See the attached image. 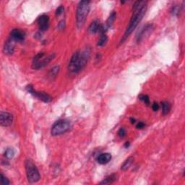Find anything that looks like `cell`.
Wrapping results in <instances>:
<instances>
[{"label": "cell", "mask_w": 185, "mask_h": 185, "mask_svg": "<svg viewBox=\"0 0 185 185\" xmlns=\"http://www.w3.org/2000/svg\"><path fill=\"white\" fill-rule=\"evenodd\" d=\"M147 10V2L145 1H137L134 2L132 7V15L130 19L128 27L126 28V31L124 34L123 37L121 39L120 44L124 43L126 39L130 36V34L137 28L140 22L142 20V17L145 15Z\"/></svg>", "instance_id": "6da1fadb"}, {"label": "cell", "mask_w": 185, "mask_h": 185, "mask_svg": "<svg viewBox=\"0 0 185 185\" xmlns=\"http://www.w3.org/2000/svg\"><path fill=\"white\" fill-rule=\"evenodd\" d=\"M91 49L87 47L81 51H76L72 57L69 62V71L73 74H77L82 70L87 65L91 56Z\"/></svg>", "instance_id": "7a4b0ae2"}, {"label": "cell", "mask_w": 185, "mask_h": 185, "mask_svg": "<svg viewBox=\"0 0 185 185\" xmlns=\"http://www.w3.org/2000/svg\"><path fill=\"white\" fill-rule=\"evenodd\" d=\"M90 11V2L81 1L79 2L76 10V25L80 29L85 25Z\"/></svg>", "instance_id": "3957f363"}, {"label": "cell", "mask_w": 185, "mask_h": 185, "mask_svg": "<svg viewBox=\"0 0 185 185\" xmlns=\"http://www.w3.org/2000/svg\"><path fill=\"white\" fill-rule=\"evenodd\" d=\"M25 171L28 182L31 183L39 182L41 178L40 174L33 160L28 159L25 161Z\"/></svg>", "instance_id": "277c9868"}, {"label": "cell", "mask_w": 185, "mask_h": 185, "mask_svg": "<svg viewBox=\"0 0 185 185\" xmlns=\"http://www.w3.org/2000/svg\"><path fill=\"white\" fill-rule=\"evenodd\" d=\"M71 128V123L66 119H61L54 124L51 127V135L57 136L64 134Z\"/></svg>", "instance_id": "5b68a950"}, {"label": "cell", "mask_w": 185, "mask_h": 185, "mask_svg": "<svg viewBox=\"0 0 185 185\" xmlns=\"http://www.w3.org/2000/svg\"><path fill=\"white\" fill-rule=\"evenodd\" d=\"M54 54L45 57L44 53H39L33 58V68L35 69H40L44 67L54 59Z\"/></svg>", "instance_id": "8992f818"}, {"label": "cell", "mask_w": 185, "mask_h": 185, "mask_svg": "<svg viewBox=\"0 0 185 185\" xmlns=\"http://www.w3.org/2000/svg\"><path fill=\"white\" fill-rule=\"evenodd\" d=\"M27 91L31 93L33 96H34L35 97H36L37 98H39V100H42V101L45 102V103H49L52 100V98L45 92H39V91H34L32 85H28L27 86Z\"/></svg>", "instance_id": "52a82bcc"}, {"label": "cell", "mask_w": 185, "mask_h": 185, "mask_svg": "<svg viewBox=\"0 0 185 185\" xmlns=\"http://www.w3.org/2000/svg\"><path fill=\"white\" fill-rule=\"evenodd\" d=\"M153 25L152 24H149V25H147L142 28L140 31V33L137 35V43H140V42L142 41L144 39H146L147 37L151 34V33L153 32Z\"/></svg>", "instance_id": "ba28073f"}, {"label": "cell", "mask_w": 185, "mask_h": 185, "mask_svg": "<svg viewBox=\"0 0 185 185\" xmlns=\"http://www.w3.org/2000/svg\"><path fill=\"white\" fill-rule=\"evenodd\" d=\"M13 122V115L9 112L2 111L0 114V123L3 126H9Z\"/></svg>", "instance_id": "9c48e42d"}, {"label": "cell", "mask_w": 185, "mask_h": 185, "mask_svg": "<svg viewBox=\"0 0 185 185\" xmlns=\"http://www.w3.org/2000/svg\"><path fill=\"white\" fill-rule=\"evenodd\" d=\"M25 33L24 31L20 29H14L10 34V39L15 42H21L25 40Z\"/></svg>", "instance_id": "30bf717a"}, {"label": "cell", "mask_w": 185, "mask_h": 185, "mask_svg": "<svg viewBox=\"0 0 185 185\" xmlns=\"http://www.w3.org/2000/svg\"><path fill=\"white\" fill-rule=\"evenodd\" d=\"M41 31H46L49 26V17L46 15L40 16L37 20Z\"/></svg>", "instance_id": "8fae6325"}, {"label": "cell", "mask_w": 185, "mask_h": 185, "mask_svg": "<svg viewBox=\"0 0 185 185\" xmlns=\"http://www.w3.org/2000/svg\"><path fill=\"white\" fill-rule=\"evenodd\" d=\"M15 43V42L13 39H11L10 38L7 41L5 46H4L3 49L5 54H7V55H11V54H13V53H14Z\"/></svg>", "instance_id": "7c38bea8"}, {"label": "cell", "mask_w": 185, "mask_h": 185, "mask_svg": "<svg viewBox=\"0 0 185 185\" xmlns=\"http://www.w3.org/2000/svg\"><path fill=\"white\" fill-rule=\"evenodd\" d=\"M111 160V155L108 153H101L97 157V162L100 164H106Z\"/></svg>", "instance_id": "4fadbf2b"}, {"label": "cell", "mask_w": 185, "mask_h": 185, "mask_svg": "<svg viewBox=\"0 0 185 185\" xmlns=\"http://www.w3.org/2000/svg\"><path fill=\"white\" fill-rule=\"evenodd\" d=\"M100 27H101V25L100 24L99 21L95 20V21L92 22L91 25H90L89 28H88V31H89L90 33L91 34L96 33L98 31H100Z\"/></svg>", "instance_id": "5bb4252c"}, {"label": "cell", "mask_w": 185, "mask_h": 185, "mask_svg": "<svg viewBox=\"0 0 185 185\" xmlns=\"http://www.w3.org/2000/svg\"><path fill=\"white\" fill-rule=\"evenodd\" d=\"M116 180V176L115 174H111V176H107L106 179H103L100 182V184H109L114 183Z\"/></svg>", "instance_id": "9a60e30c"}, {"label": "cell", "mask_w": 185, "mask_h": 185, "mask_svg": "<svg viewBox=\"0 0 185 185\" xmlns=\"http://www.w3.org/2000/svg\"><path fill=\"white\" fill-rule=\"evenodd\" d=\"M133 160H134V159H133L132 157H130L129 158L126 159V160L124 162L123 165H122V167H121V169H122V171H126V170L130 168V166L132 165Z\"/></svg>", "instance_id": "2e32d148"}, {"label": "cell", "mask_w": 185, "mask_h": 185, "mask_svg": "<svg viewBox=\"0 0 185 185\" xmlns=\"http://www.w3.org/2000/svg\"><path fill=\"white\" fill-rule=\"evenodd\" d=\"M59 66H56L54 67H53L49 73V77L51 79H54L57 77V75H58L59 72Z\"/></svg>", "instance_id": "e0dca14e"}, {"label": "cell", "mask_w": 185, "mask_h": 185, "mask_svg": "<svg viewBox=\"0 0 185 185\" xmlns=\"http://www.w3.org/2000/svg\"><path fill=\"white\" fill-rule=\"evenodd\" d=\"M161 106L163 114H164V115H166V114L169 112L170 109H171V105H170V103H168L167 101L162 102Z\"/></svg>", "instance_id": "ac0fdd59"}, {"label": "cell", "mask_w": 185, "mask_h": 185, "mask_svg": "<svg viewBox=\"0 0 185 185\" xmlns=\"http://www.w3.org/2000/svg\"><path fill=\"white\" fill-rule=\"evenodd\" d=\"M115 19H116V13L114 12V11H113L112 13H111V15H109V17H108V20H107V21H106L107 28H111V27L112 26L113 23H114Z\"/></svg>", "instance_id": "d6986e66"}, {"label": "cell", "mask_w": 185, "mask_h": 185, "mask_svg": "<svg viewBox=\"0 0 185 185\" xmlns=\"http://www.w3.org/2000/svg\"><path fill=\"white\" fill-rule=\"evenodd\" d=\"M107 41H108V38H107L106 35L105 33L101 34V36H100V39H99L98 42V46H103L106 43Z\"/></svg>", "instance_id": "ffe728a7"}, {"label": "cell", "mask_w": 185, "mask_h": 185, "mask_svg": "<svg viewBox=\"0 0 185 185\" xmlns=\"http://www.w3.org/2000/svg\"><path fill=\"white\" fill-rule=\"evenodd\" d=\"M15 156V151L12 148H7L5 152V156L6 158L11 159L13 158Z\"/></svg>", "instance_id": "44dd1931"}, {"label": "cell", "mask_w": 185, "mask_h": 185, "mask_svg": "<svg viewBox=\"0 0 185 185\" xmlns=\"http://www.w3.org/2000/svg\"><path fill=\"white\" fill-rule=\"evenodd\" d=\"M140 100H142V101L145 102V103H146L147 105H148L150 103V100H149V97H148L147 95H142V96H140Z\"/></svg>", "instance_id": "7402d4cb"}, {"label": "cell", "mask_w": 185, "mask_h": 185, "mask_svg": "<svg viewBox=\"0 0 185 185\" xmlns=\"http://www.w3.org/2000/svg\"><path fill=\"white\" fill-rule=\"evenodd\" d=\"M1 176H2V179H1V182H2V184L3 185H8L10 184V182H9V181L8 180L7 178L5 177V176H4L3 174H1Z\"/></svg>", "instance_id": "603a6c76"}, {"label": "cell", "mask_w": 185, "mask_h": 185, "mask_svg": "<svg viewBox=\"0 0 185 185\" xmlns=\"http://www.w3.org/2000/svg\"><path fill=\"white\" fill-rule=\"evenodd\" d=\"M179 11H180V9H179V7L175 6L171 9V13H172V14L174 15H178L179 13Z\"/></svg>", "instance_id": "cb8c5ba5"}, {"label": "cell", "mask_w": 185, "mask_h": 185, "mask_svg": "<svg viewBox=\"0 0 185 185\" xmlns=\"http://www.w3.org/2000/svg\"><path fill=\"white\" fill-rule=\"evenodd\" d=\"M63 12L64 7L62 6H60L57 8V10H56V15H62V13H63Z\"/></svg>", "instance_id": "d4e9b609"}, {"label": "cell", "mask_w": 185, "mask_h": 185, "mask_svg": "<svg viewBox=\"0 0 185 185\" xmlns=\"http://www.w3.org/2000/svg\"><path fill=\"white\" fill-rule=\"evenodd\" d=\"M118 134H119V137H124V136L126 135V131H125L124 129L121 128L120 130H119V132H118Z\"/></svg>", "instance_id": "484cf974"}, {"label": "cell", "mask_w": 185, "mask_h": 185, "mask_svg": "<svg viewBox=\"0 0 185 185\" xmlns=\"http://www.w3.org/2000/svg\"><path fill=\"white\" fill-rule=\"evenodd\" d=\"M152 108H153V111H158V108H159L158 103H153V106H152Z\"/></svg>", "instance_id": "4316f807"}, {"label": "cell", "mask_w": 185, "mask_h": 185, "mask_svg": "<svg viewBox=\"0 0 185 185\" xmlns=\"http://www.w3.org/2000/svg\"><path fill=\"white\" fill-rule=\"evenodd\" d=\"M145 127V124L142 122H140L137 124V129H142Z\"/></svg>", "instance_id": "83f0119b"}, {"label": "cell", "mask_w": 185, "mask_h": 185, "mask_svg": "<svg viewBox=\"0 0 185 185\" xmlns=\"http://www.w3.org/2000/svg\"><path fill=\"white\" fill-rule=\"evenodd\" d=\"M59 28H60V29H64V28H65V22L62 21L59 23Z\"/></svg>", "instance_id": "f1b7e54d"}, {"label": "cell", "mask_w": 185, "mask_h": 185, "mask_svg": "<svg viewBox=\"0 0 185 185\" xmlns=\"http://www.w3.org/2000/svg\"><path fill=\"white\" fill-rule=\"evenodd\" d=\"M130 120H131L132 123H134V122H135V119H132V118H131V119H130Z\"/></svg>", "instance_id": "f546056e"}]
</instances>
